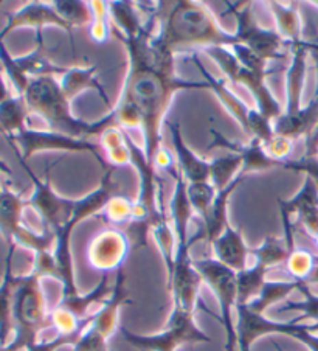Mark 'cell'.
Masks as SVG:
<instances>
[{
    "instance_id": "cell-2",
    "label": "cell",
    "mask_w": 318,
    "mask_h": 351,
    "mask_svg": "<svg viewBox=\"0 0 318 351\" xmlns=\"http://www.w3.org/2000/svg\"><path fill=\"white\" fill-rule=\"evenodd\" d=\"M27 202L22 201L21 195L5 186L0 195V232L7 238L8 244H21L23 247L32 249L36 255L53 252L50 244H55L53 233L38 235L22 222V213Z\"/></svg>"
},
{
    "instance_id": "cell-6",
    "label": "cell",
    "mask_w": 318,
    "mask_h": 351,
    "mask_svg": "<svg viewBox=\"0 0 318 351\" xmlns=\"http://www.w3.org/2000/svg\"><path fill=\"white\" fill-rule=\"evenodd\" d=\"M213 247L217 255V261L222 263L223 266L232 269L236 274L243 272L247 267L249 250L244 245L239 233L234 232L232 227L225 226V229L213 243Z\"/></svg>"
},
{
    "instance_id": "cell-4",
    "label": "cell",
    "mask_w": 318,
    "mask_h": 351,
    "mask_svg": "<svg viewBox=\"0 0 318 351\" xmlns=\"http://www.w3.org/2000/svg\"><path fill=\"white\" fill-rule=\"evenodd\" d=\"M129 250L125 233L117 229H108L92 239L89 247V260L93 267L109 272L121 266Z\"/></svg>"
},
{
    "instance_id": "cell-5",
    "label": "cell",
    "mask_w": 318,
    "mask_h": 351,
    "mask_svg": "<svg viewBox=\"0 0 318 351\" xmlns=\"http://www.w3.org/2000/svg\"><path fill=\"white\" fill-rule=\"evenodd\" d=\"M8 254L5 258V274L0 283V347L8 345L11 332L14 331L13 320V303H14V289L16 277L11 271V261H13L16 244H8Z\"/></svg>"
},
{
    "instance_id": "cell-9",
    "label": "cell",
    "mask_w": 318,
    "mask_h": 351,
    "mask_svg": "<svg viewBox=\"0 0 318 351\" xmlns=\"http://www.w3.org/2000/svg\"><path fill=\"white\" fill-rule=\"evenodd\" d=\"M0 167H3V163H2V162H0ZM3 189H5V186L2 185V180H0V195H2V191H3Z\"/></svg>"
},
{
    "instance_id": "cell-1",
    "label": "cell",
    "mask_w": 318,
    "mask_h": 351,
    "mask_svg": "<svg viewBox=\"0 0 318 351\" xmlns=\"http://www.w3.org/2000/svg\"><path fill=\"white\" fill-rule=\"evenodd\" d=\"M157 11L154 21L158 33L154 38L173 55L190 47L207 50L239 43L238 36L222 32L210 11L200 3H158Z\"/></svg>"
},
{
    "instance_id": "cell-7",
    "label": "cell",
    "mask_w": 318,
    "mask_h": 351,
    "mask_svg": "<svg viewBox=\"0 0 318 351\" xmlns=\"http://www.w3.org/2000/svg\"><path fill=\"white\" fill-rule=\"evenodd\" d=\"M28 110L25 101L21 95H11L5 101L0 103V132L7 138L19 136L28 128Z\"/></svg>"
},
{
    "instance_id": "cell-8",
    "label": "cell",
    "mask_w": 318,
    "mask_h": 351,
    "mask_svg": "<svg viewBox=\"0 0 318 351\" xmlns=\"http://www.w3.org/2000/svg\"><path fill=\"white\" fill-rule=\"evenodd\" d=\"M0 351H19V350L13 347V345H11V342H10L8 345H5V347H0Z\"/></svg>"
},
{
    "instance_id": "cell-3",
    "label": "cell",
    "mask_w": 318,
    "mask_h": 351,
    "mask_svg": "<svg viewBox=\"0 0 318 351\" xmlns=\"http://www.w3.org/2000/svg\"><path fill=\"white\" fill-rule=\"evenodd\" d=\"M194 267L208 280V283L213 286L216 294L221 298L223 311L222 324L225 325L228 336L227 350L233 351L238 336L234 335V328L232 324V306L234 303H238V274L232 271V269H228L227 266H223L217 260L199 261L194 265Z\"/></svg>"
}]
</instances>
